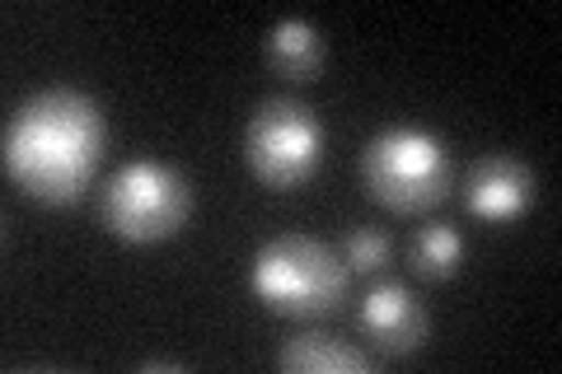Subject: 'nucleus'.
<instances>
[{"label":"nucleus","mask_w":562,"mask_h":374,"mask_svg":"<svg viewBox=\"0 0 562 374\" xmlns=\"http://www.w3.org/2000/svg\"><path fill=\"white\" fill-rule=\"evenodd\" d=\"M103 146H109V122H103L99 99L57 84L38 89L10 113L0 159H5L10 183L33 202L70 206L94 183Z\"/></svg>","instance_id":"nucleus-1"},{"label":"nucleus","mask_w":562,"mask_h":374,"mask_svg":"<svg viewBox=\"0 0 562 374\" xmlns=\"http://www.w3.org/2000/svg\"><path fill=\"white\" fill-rule=\"evenodd\" d=\"M361 183L394 216H427L454 188L450 146L422 122H394L366 140Z\"/></svg>","instance_id":"nucleus-2"},{"label":"nucleus","mask_w":562,"mask_h":374,"mask_svg":"<svg viewBox=\"0 0 562 374\" xmlns=\"http://www.w3.org/2000/svg\"><path fill=\"white\" fill-rule=\"evenodd\" d=\"M351 267L314 235H277L249 262V291L281 318H324L347 299Z\"/></svg>","instance_id":"nucleus-3"},{"label":"nucleus","mask_w":562,"mask_h":374,"mask_svg":"<svg viewBox=\"0 0 562 374\" xmlns=\"http://www.w3.org/2000/svg\"><path fill=\"white\" fill-rule=\"evenodd\" d=\"M192 216V188L179 165L136 155L117 165L99 188V225L122 243L173 239Z\"/></svg>","instance_id":"nucleus-4"},{"label":"nucleus","mask_w":562,"mask_h":374,"mask_svg":"<svg viewBox=\"0 0 562 374\" xmlns=\"http://www.w3.org/2000/svg\"><path fill=\"white\" fill-rule=\"evenodd\" d=\"M324 117L301 99H262L244 122V165L272 192L305 188L324 165Z\"/></svg>","instance_id":"nucleus-5"},{"label":"nucleus","mask_w":562,"mask_h":374,"mask_svg":"<svg viewBox=\"0 0 562 374\" xmlns=\"http://www.w3.org/2000/svg\"><path fill=\"white\" fill-rule=\"evenodd\" d=\"M357 328L366 337V347L380 355H413L417 347H427L431 314L403 281H375L357 299Z\"/></svg>","instance_id":"nucleus-6"},{"label":"nucleus","mask_w":562,"mask_h":374,"mask_svg":"<svg viewBox=\"0 0 562 374\" xmlns=\"http://www.w3.org/2000/svg\"><path fill=\"white\" fill-rule=\"evenodd\" d=\"M464 206L483 225H516L535 206V169L512 150H487L464 173Z\"/></svg>","instance_id":"nucleus-7"},{"label":"nucleus","mask_w":562,"mask_h":374,"mask_svg":"<svg viewBox=\"0 0 562 374\" xmlns=\"http://www.w3.org/2000/svg\"><path fill=\"white\" fill-rule=\"evenodd\" d=\"M277 365L286 374H371L375 370L371 351H361L357 342H347L338 332H324V328L291 332L277 347Z\"/></svg>","instance_id":"nucleus-8"},{"label":"nucleus","mask_w":562,"mask_h":374,"mask_svg":"<svg viewBox=\"0 0 562 374\" xmlns=\"http://www.w3.org/2000/svg\"><path fill=\"white\" fill-rule=\"evenodd\" d=\"M328 57L324 33L305 20H277L268 29V61L291 80H314Z\"/></svg>","instance_id":"nucleus-9"},{"label":"nucleus","mask_w":562,"mask_h":374,"mask_svg":"<svg viewBox=\"0 0 562 374\" xmlns=\"http://www.w3.org/2000/svg\"><path fill=\"white\" fill-rule=\"evenodd\" d=\"M460 262H464V235L446 220L422 225L408 243V267L422 281H446L460 272Z\"/></svg>","instance_id":"nucleus-10"},{"label":"nucleus","mask_w":562,"mask_h":374,"mask_svg":"<svg viewBox=\"0 0 562 374\" xmlns=\"http://www.w3.org/2000/svg\"><path fill=\"white\" fill-rule=\"evenodd\" d=\"M342 262L351 267V272H380L384 262H390V253H394V243H390V235L384 229H375V225H357V229H347L342 235Z\"/></svg>","instance_id":"nucleus-11"}]
</instances>
